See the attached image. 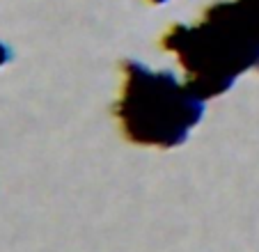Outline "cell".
Here are the masks:
<instances>
[{"label": "cell", "mask_w": 259, "mask_h": 252, "mask_svg": "<svg viewBox=\"0 0 259 252\" xmlns=\"http://www.w3.org/2000/svg\"><path fill=\"white\" fill-rule=\"evenodd\" d=\"M165 46L191 73L197 97L223 94L245 69L259 67V3H220L193 28L177 25Z\"/></svg>", "instance_id": "obj_1"}, {"label": "cell", "mask_w": 259, "mask_h": 252, "mask_svg": "<svg viewBox=\"0 0 259 252\" xmlns=\"http://www.w3.org/2000/svg\"><path fill=\"white\" fill-rule=\"evenodd\" d=\"M204 103L172 73H154L138 62L126 64V85L117 115L131 140L154 147H177L202 119Z\"/></svg>", "instance_id": "obj_2"}, {"label": "cell", "mask_w": 259, "mask_h": 252, "mask_svg": "<svg viewBox=\"0 0 259 252\" xmlns=\"http://www.w3.org/2000/svg\"><path fill=\"white\" fill-rule=\"evenodd\" d=\"M5 55H7V51H5V46L0 44V62H3V60H5Z\"/></svg>", "instance_id": "obj_3"}, {"label": "cell", "mask_w": 259, "mask_h": 252, "mask_svg": "<svg viewBox=\"0 0 259 252\" xmlns=\"http://www.w3.org/2000/svg\"><path fill=\"white\" fill-rule=\"evenodd\" d=\"M154 3H163V0H154Z\"/></svg>", "instance_id": "obj_4"}, {"label": "cell", "mask_w": 259, "mask_h": 252, "mask_svg": "<svg viewBox=\"0 0 259 252\" xmlns=\"http://www.w3.org/2000/svg\"><path fill=\"white\" fill-rule=\"evenodd\" d=\"M254 3H259V0H254Z\"/></svg>", "instance_id": "obj_5"}]
</instances>
